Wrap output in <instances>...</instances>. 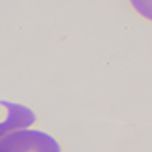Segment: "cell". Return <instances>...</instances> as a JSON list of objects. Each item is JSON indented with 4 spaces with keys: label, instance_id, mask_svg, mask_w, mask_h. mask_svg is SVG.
Here are the masks:
<instances>
[{
    "label": "cell",
    "instance_id": "1",
    "mask_svg": "<svg viewBox=\"0 0 152 152\" xmlns=\"http://www.w3.org/2000/svg\"><path fill=\"white\" fill-rule=\"evenodd\" d=\"M8 115L0 120V152H62L53 135L42 130H32L36 115L26 105L2 102Z\"/></svg>",
    "mask_w": 152,
    "mask_h": 152
},
{
    "label": "cell",
    "instance_id": "2",
    "mask_svg": "<svg viewBox=\"0 0 152 152\" xmlns=\"http://www.w3.org/2000/svg\"><path fill=\"white\" fill-rule=\"evenodd\" d=\"M130 4L143 19L152 23V0H130Z\"/></svg>",
    "mask_w": 152,
    "mask_h": 152
}]
</instances>
